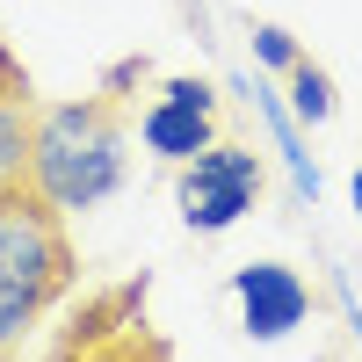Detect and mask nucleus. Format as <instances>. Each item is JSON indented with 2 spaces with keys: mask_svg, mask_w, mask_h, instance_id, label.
Masks as SVG:
<instances>
[{
  "mask_svg": "<svg viewBox=\"0 0 362 362\" xmlns=\"http://www.w3.org/2000/svg\"><path fill=\"white\" fill-rule=\"evenodd\" d=\"M131 181V124L116 95H80V102H44L37 109V160L29 189L66 218L102 210Z\"/></svg>",
  "mask_w": 362,
  "mask_h": 362,
  "instance_id": "f257e3e1",
  "label": "nucleus"
},
{
  "mask_svg": "<svg viewBox=\"0 0 362 362\" xmlns=\"http://www.w3.org/2000/svg\"><path fill=\"white\" fill-rule=\"evenodd\" d=\"M80 283V254L66 232V210H51L37 189L0 196V362H15L22 341L66 305Z\"/></svg>",
  "mask_w": 362,
  "mask_h": 362,
  "instance_id": "f03ea898",
  "label": "nucleus"
},
{
  "mask_svg": "<svg viewBox=\"0 0 362 362\" xmlns=\"http://www.w3.org/2000/svg\"><path fill=\"white\" fill-rule=\"evenodd\" d=\"M261 181H268V167H261L254 145L218 138L210 153H196L189 167H181V181H174L181 225H189V232H232L261 203Z\"/></svg>",
  "mask_w": 362,
  "mask_h": 362,
  "instance_id": "7ed1b4c3",
  "label": "nucleus"
},
{
  "mask_svg": "<svg viewBox=\"0 0 362 362\" xmlns=\"http://www.w3.org/2000/svg\"><path fill=\"white\" fill-rule=\"evenodd\" d=\"M138 305H145V276L116 283V290H95L80 305V319L58 334L51 362H174V348L138 319Z\"/></svg>",
  "mask_w": 362,
  "mask_h": 362,
  "instance_id": "20e7f679",
  "label": "nucleus"
},
{
  "mask_svg": "<svg viewBox=\"0 0 362 362\" xmlns=\"http://www.w3.org/2000/svg\"><path fill=\"white\" fill-rule=\"evenodd\" d=\"M138 145L160 167H189L196 153H210L218 145V87L196 80V73L160 80V95L138 109Z\"/></svg>",
  "mask_w": 362,
  "mask_h": 362,
  "instance_id": "39448f33",
  "label": "nucleus"
},
{
  "mask_svg": "<svg viewBox=\"0 0 362 362\" xmlns=\"http://www.w3.org/2000/svg\"><path fill=\"white\" fill-rule=\"evenodd\" d=\"M232 297H239V334L247 341H283V334H297V326L312 319V290L283 261L232 268Z\"/></svg>",
  "mask_w": 362,
  "mask_h": 362,
  "instance_id": "423d86ee",
  "label": "nucleus"
},
{
  "mask_svg": "<svg viewBox=\"0 0 362 362\" xmlns=\"http://www.w3.org/2000/svg\"><path fill=\"white\" fill-rule=\"evenodd\" d=\"M37 87L15 66V51L0 44V196L29 189V160H37Z\"/></svg>",
  "mask_w": 362,
  "mask_h": 362,
  "instance_id": "0eeeda50",
  "label": "nucleus"
},
{
  "mask_svg": "<svg viewBox=\"0 0 362 362\" xmlns=\"http://www.w3.org/2000/svg\"><path fill=\"white\" fill-rule=\"evenodd\" d=\"M334 109H341L334 73H326V66H312V58H297V66H290V116H297V124H326Z\"/></svg>",
  "mask_w": 362,
  "mask_h": 362,
  "instance_id": "6e6552de",
  "label": "nucleus"
},
{
  "mask_svg": "<svg viewBox=\"0 0 362 362\" xmlns=\"http://www.w3.org/2000/svg\"><path fill=\"white\" fill-rule=\"evenodd\" d=\"M254 58H261V66H276V73H290L305 51H297V37H290V29H276V22H254Z\"/></svg>",
  "mask_w": 362,
  "mask_h": 362,
  "instance_id": "1a4fd4ad",
  "label": "nucleus"
},
{
  "mask_svg": "<svg viewBox=\"0 0 362 362\" xmlns=\"http://www.w3.org/2000/svg\"><path fill=\"white\" fill-rule=\"evenodd\" d=\"M348 196H355V218H362V167H355V181H348Z\"/></svg>",
  "mask_w": 362,
  "mask_h": 362,
  "instance_id": "9d476101",
  "label": "nucleus"
}]
</instances>
